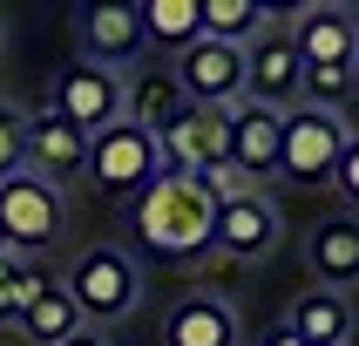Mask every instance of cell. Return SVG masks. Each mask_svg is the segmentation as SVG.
<instances>
[{
    "label": "cell",
    "mask_w": 359,
    "mask_h": 346,
    "mask_svg": "<svg viewBox=\"0 0 359 346\" xmlns=\"http://www.w3.org/2000/svg\"><path fill=\"white\" fill-rule=\"evenodd\" d=\"M61 346H109V340H102V333H88V326H81V333H68V340H61Z\"/></svg>",
    "instance_id": "obj_27"
},
{
    "label": "cell",
    "mask_w": 359,
    "mask_h": 346,
    "mask_svg": "<svg viewBox=\"0 0 359 346\" xmlns=\"http://www.w3.org/2000/svg\"><path fill=\"white\" fill-rule=\"evenodd\" d=\"M27 170V116L14 102H0V183Z\"/></svg>",
    "instance_id": "obj_22"
},
{
    "label": "cell",
    "mask_w": 359,
    "mask_h": 346,
    "mask_svg": "<svg viewBox=\"0 0 359 346\" xmlns=\"http://www.w3.org/2000/svg\"><path fill=\"white\" fill-rule=\"evenodd\" d=\"M129 224H136V244L149 251V258H197V251H210L217 204H210L203 177H190V170H163L156 183L136 190Z\"/></svg>",
    "instance_id": "obj_1"
},
{
    "label": "cell",
    "mask_w": 359,
    "mask_h": 346,
    "mask_svg": "<svg viewBox=\"0 0 359 346\" xmlns=\"http://www.w3.org/2000/svg\"><path fill=\"white\" fill-rule=\"evenodd\" d=\"M305 265H312V279L325 292H346L359 285V218H325L305 244Z\"/></svg>",
    "instance_id": "obj_17"
},
{
    "label": "cell",
    "mask_w": 359,
    "mask_h": 346,
    "mask_svg": "<svg viewBox=\"0 0 359 346\" xmlns=\"http://www.w3.org/2000/svg\"><path fill=\"white\" fill-rule=\"evenodd\" d=\"M210 244L231 251V258H264L278 244V211L271 197H244V204H217V224H210Z\"/></svg>",
    "instance_id": "obj_14"
},
{
    "label": "cell",
    "mask_w": 359,
    "mask_h": 346,
    "mask_svg": "<svg viewBox=\"0 0 359 346\" xmlns=\"http://www.w3.org/2000/svg\"><path fill=\"white\" fill-rule=\"evenodd\" d=\"M264 7L258 0H197V27H203V41H224V48H244V41L264 27Z\"/></svg>",
    "instance_id": "obj_20"
},
{
    "label": "cell",
    "mask_w": 359,
    "mask_h": 346,
    "mask_svg": "<svg viewBox=\"0 0 359 346\" xmlns=\"http://www.w3.org/2000/svg\"><path fill=\"white\" fill-rule=\"evenodd\" d=\"M136 14H142V41H163V48H177V55L203 34L197 27V0H142Z\"/></svg>",
    "instance_id": "obj_21"
},
{
    "label": "cell",
    "mask_w": 359,
    "mask_h": 346,
    "mask_svg": "<svg viewBox=\"0 0 359 346\" xmlns=\"http://www.w3.org/2000/svg\"><path fill=\"white\" fill-rule=\"evenodd\" d=\"M264 346H305V340H292V333L278 326V333H264Z\"/></svg>",
    "instance_id": "obj_28"
},
{
    "label": "cell",
    "mask_w": 359,
    "mask_h": 346,
    "mask_svg": "<svg viewBox=\"0 0 359 346\" xmlns=\"http://www.w3.org/2000/svg\"><path fill=\"white\" fill-rule=\"evenodd\" d=\"M20 333H27L34 346H61L68 333H81V312H75V299L61 292V279H48L34 292V305L20 312Z\"/></svg>",
    "instance_id": "obj_19"
},
{
    "label": "cell",
    "mask_w": 359,
    "mask_h": 346,
    "mask_svg": "<svg viewBox=\"0 0 359 346\" xmlns=\"http://www.w3.org/2000/svg\"><path fill=\"white\" fill-rule=\"evenodd\" d=\"M353 75H359V55H353Z\"/></svg>",
    "instance_id": "obj_29"
},
{
    "label": "cell",
    "mask_w": 359,
    "mask_h": 346,
    "mask_svg": "<svg viewBox=\"0 0 359 346\" xmlns=\"http://www.w3.org/2000/svg\"><path fill=\"white\" fill-rule=\"evenodd\" d=\"M183 109H190V102H183V88H177L170 68H149V75L122 81V122H136V129H149V136H163Z\"/></svg>",
    "instance_id": "obj_18"
},
{
    "label": "cell",
    "mask_w": 359,
    "mask_h": 346,
    "mask_svg": "<svg viewBox=\"0 0 359 346\" xmlns=\"http://www.w3.org/2000/svg\"><path fill=\"white\" fill-rule=\"evenodd\" d=\"M346 116H325V109H285V136H278V170L292 183H332L339 170V149H346Z\"/></svg>",
    "instance_id": "obj_4"
},
{
    "label": "cell",
    "mask_w": 359,
    "mask_h": 346,
    "mask_svg": "<svg viewBox=\"0 0 359 346\" xmlns=\"http://www.w3.org/2000/svg\"><path fill=\"white\" fill-rule=\"evenodd\" d=\"M203 190H210V204H244V197H258L264 183L244 177L238 163H217V170H203Z\"/></svg>",
    "instance_id": "obj_23"
},
{
    "label": "cell",
    "mask_w": 359,
    "mask_h": 346,
    "mask_svg": "<svg viewBox=\"0 0 359 346\" xmlns=\"http://www.w3.org/2000/svg\"><path fill=\"white\" fill-rule=\"evenodd\" d=\"M0 251H7V238H0Z\"/></svg>",
    "instance_id": "obj_30"
},
{
    "label": "cell",
    "mask_w": 359,
    "mask_h": 346,
    "mask_svg": "<svg viewBox=\"0 0 359 346\" xmlns=\"http://www.w3.org/2000/svg\"><path fill=\"white\" fill-rule=\"evenodd\" d=\"M41 285H48V279H41L34 265H20V279H14V319L27 312V305H34V292H41Z\"/></svg>",
    "instance_id": "obj_26"
},
{
    "label": "cell",
    "mask_w": 359,
    "mask_h": 346,
    "mask_svg": "<svg viewBox=\"0 0 359 346\" xmlns=\"http://www.w3.org/2000/svg\"><path fill=\"white\" fill-rule=\"evenodd\" d=\"M156 149H163V170H190V177L231 163V109H183L156 136Z\"/></svg>",
    "instance_id": "obj_8"
},
{
    "label": "cell",
    "mask_w": 359,
    "mask_h": 346,
    "mask_svg": "<svg viewBox=\"0 0 359 346\" xmlns=\"http://www.w3.org/2000/svg\"><path fill=\"white\" fill-rule=\"evenodd\" d=\"M278 136H285V116L278 109H258V102H231V163L244 177H271L278 170Z\"/></svg>",
    "instance_id": "obj_13"
},
{
    "label": "cell",
    "mask_w": 359,
    "mask_h": 346,
    "mask_svg": "<svg viewBox=\"0 0 359 346\" xmlns=\"http://www.w3.org/2000/svg\"><path fill=\"white\" fill-rule=\"evenodd\" d=\"M163 346H238V312L210 292L197 299H177L170 319H163Z\"/></svg>",
    "instance_id": "obj_16"
},
{
    "label": "cell",
    "mask_w": 359,
    "mask_h": 346,
    "mask_svg": "<svg viewBox=\"0 0 359 346\" xmlns=\"http://www.w3.org/2000/svg\"><path fill=\"white\" fill-rule=\"evenodd\" d=\"M292 27V48H299V68H353L359 55V14L339 0H319V7H299Z\"/></svg>",
    "instance_id": "obj_9"
},
{
    "label": "cell",
    "mask_w": 359,
    "mask_h": 346,
    "mask_svg": "<svg viewBox=\"0 0 359 346\" xmlns=\"http://www.w3.org/2000/svg\"><path fill=\"white\" fill-rule=\"evenodd\" d=\"M177 88H183V102L190 109H231V102L244 95V55L238 48H224V41H190L177 55Z\"/></svg>",
    "instance_id": "obj_7"
},
{
    "label": "cell",
    "mask_w": 359,
    "mask_h": 346,
    "mask_svg": "<svg viewBox=\"0 0 359 346\" xmlns=\"http://www.w3.org/2000/svg\"><path fill=\"white\" fill-rule=\"evenodd\" d=\"M14 279H20V251H0V326L14 319Z\"/></svg>",
    "instance_id": "obj_25"
},
{
    "label": "cell",
    "mask_w": 359,
    "mask_h": 346,
    "mask_svg": "<svg viewBox=\"0 0 359 346\" xmlns=\"http://www.w3.org/2000/svg\"><path fill=\"white\" fill-rule=\"evenodd\" d=\"M81 170H88V136L68 129L55 109L48 116H27V177L61 190V177H81Z\"/></svg>",
    "instance_id": "obj_12"
},
{
    "label": "cell",
    "mask_w": 359,
    "mask_h": 346,
    "mask_svg": "<svg viewBox=\"0 0 359 346\" xmlns=\"http://www.w3.org/2000/svg\"><path fill=\"white\" fill-rule=\"evenodd\" d=\"M332 183L346 190V204H353V218H359V129L346 136V149H339V170H332Z\"/></svg>",
    "instance_id": "obj_24"
},
{
    "label": "cell",
    "mask_w": 359,
    "mask_h": 346,
    "mask_svg": "<svg viewBox=\"0 0 359 346\" xmlns=\"http://www.w3.org/2000/svg\"><path fill=\"white\" fill-rule=\"evenodd\" d=\"M244 55V95L238 102H258V109H299V48H292V27L285 20H264L258 34L238 48Z\"/></svg>",
    "instance_id": "obj_3"
},
{
    "label": "cell",
    "mask_w": 359,
    "mask_h": 346,
    "mask_svg": "<svg viewBox=\"0 0 359 346\" xmlns=\"http://www.w3.org/2000/svg\"><path fill=\"white\" fill-rule=\"evenodd\" d=\"M61 224H68V211H61V190L41 177H7L0 183V238H7V251H48V244L61 238Z\"/></svg>",
    "instance_id": "obj_5"
},
{
    "label": "cell",
    "mask_w": 359,
    "mask_h": 346,
    "mask_svg": "<svg viewBox=\"0 0 359 346\" xmlns=\"http://www.w3.org/2000/svg\"><path fill=\"white\" fill-rule=\"evenodd\" d=\"M285 333L305 346H346V333H353V299L346 292H325V285H305L299 299H292V312H285Z\"/></svg>",
    "instance_id": "obj_15"
},
{
    "label": "cell",
    "mask_w": 359,
    "mask_h": 346,
    "mask_svg": "<svg viewBox=\"0 0 359 346\" xmlns=\"http://www.w3.org/2000/svg\"><path fill=\"white\" fill-rule=\"evenodd\" d=\"M55 116L68 122V129H81V136L122 122V75L88 68V61H81V68H61L55 75Z\"/></svg>",
    "instance_id": "obj_10"
},
{
    "label": "cell",
    "mask_w": 359,
    "mask_h": 346,
    "mask_svg": "<svg viewBox=\"0 0 359 346\" xmlns=\"http://www.w3.org/2000/svg\"><path fill=\"white\" fill-rule=\"evenodd\" d=\"M88 177L102 183V190H142V183L163 177V149L149 129H136V122H109V129H95L88 136Z\"/></svg>",
    "instance_id": "obj_6"
},
{
    "label": "cell",
    "mask_w": 359,
    "mask_h": 346,
    "mask_svg": "<svg viewBox=\"0 0 359 346\" xmlns=\"http://www.w3.org/2000/svg\"><path fill=\"white\" fill-rule=\"evenodd\" d=\"M75 41L81 55H88V68H129V61L142 55V14L136 7H81L75 14Z\"/></svg>",
    "instance_id": "obj_11"
},
{
    "label": "cell",
    "mask_w": 359,
    "mask_h": 346,
    "mask_svg": "<svg viewBox=\"0 0 359 346\" xmlns=\"http://www.w3.org/2000/svg\"><path fill=\"white\" fill-rule=\"evenodd\" d=\"M61 292L75 299L81 319H122V312H136L142 279H136V258H129V251H116V244H88V251L68 265Z\"/></svg>",
    "instance_id": "obj_2"
}]
</instances>
